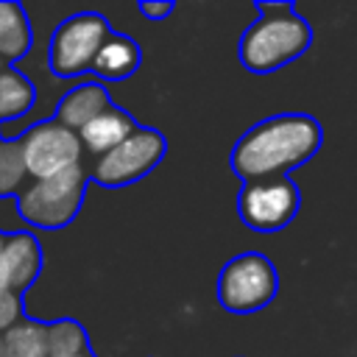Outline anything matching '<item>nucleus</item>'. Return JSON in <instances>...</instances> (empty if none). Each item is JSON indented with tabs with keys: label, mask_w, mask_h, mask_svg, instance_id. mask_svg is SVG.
<instances>
[{
	"label": "nucleus",
	"mask_w": 357,
	"mask_h": 357,
	"mask_svg": "<svg viewBox=\"0 0 357 357\" xmlns=\"http://www.w3.org/2000/svg\"><path fill=\"white\" fill-rule=\"evenodd\" d=\"M321 123L310 114H276L251 126L231 148V170L245 181L279 178L321 148Z\"/></svg>",
	"instance_id": "nucleus-1"
},
{
	"label": "nucleus",
	"mask_w": 357,
	"mask_h": 357,
	"mask_svg": "<svg viewBox=\"0 0 357 357\" xmlns=\"http://www.w3.org/2000/svg\"><path fill=\"white\" fill-rule=\"evenodd\" d=\"M257 11L259 17L240 36L237 56L248 73L262 75L298 59L312 42V28L293 3H257Z\"/></svg>",
	"instance_id": "nucleus-2"
},
{
	"label": "nucleus",
	"mask_w": 357,
	"mask_h": 357,
	"mask_svg": "<svg viewBox=\"0 0 357 357\" xmlns=\"http://www.w3.org/2000/svg\"><path fill=\"white\" fill-rule=\"evenodd\" d=\"M86 190V170L75 165L50 178H36L25 184L17 195V212L25 223L36 229H61L75 220Z\"/></svg>",
	"instance_id": "nucleus-3"
},
{
	"label": "nucleus",
	"mask_w": 357,
	"mask_h": 357,
	"mask_svg": "<svg viewBox=\"0 0 357 357\" xmlns=\"http://www.w3.org/2000/svg\"><path fill=\"white\" fill-rule=\"evenodd\" d=\"M279 276L265 254L248 251L229 259L218 276V301L234 315H248L273 301Z\"/></svg>",
	"instance_id": "nucleus-4"
},
{
	"label": "nucleus",
	"mask_w": 357,
	"mask_h": 357,
	"mask_svg": "<svg viewBox=\"0 0 357 357\" xmlns=\"http://www.w3.org/2000/svg\"><path fill=\"white\" fill-rule=\"evenodd\" d=\"M112 33L106 17L95 14V11H81L67 17L64 22H59V28L53 31L50 39V50H47V61L50 70L61 78L70 75H81V73H92L95 56L103 47L106 36Z\"/></svg>",
	"instance_id": "nucleus-5"
},
{
	"label": "nucleus",
	"mask_w": 357,
	"mask_h": 357,
	"mask_svg": "<svg viewBox=\"0 0 357 357\" xmlns=\"http://www.w3.org/2000/svg\"><path fill=\"white\" fill-rule=\"evenodd\" d=\"M167 142L156 128H137L126 142L112 148L109 153L92 159L89 178L100 187H126L145 178L165 156Z\"/></svg>",
	"instance_id": "nucleus-6"
},
{
	"label": "nucleus",
	"mask_w": 357,
	"mask_h": 357,
	"mask_svg": "<svg viewBox=\"0 0 357 357\" xmlns=\"http://www.w3.org/2000/svg\"><path fill=\"white\" fill-rule=\"evenodd\" d=\"M22 159H25V170L28 178H50L56 173H64L75 165H81V137L78 131L61 126L56 117L53 120H42L33 123L22 137Z\"/></svg>",
	"instance_id": "nucleus-7"
},
{
	"label": "nucleus",
	"mask_w": 357,
	"mask_h": 357,
	"mask_svg": "<svg viewBox=\"0 0 357 357\" xmlns=\"http://www.w3.org/2000/svg\"><path fill=\"white\" fill-rule=\"evenodd\" d=\"M298 204H301L298 187L287 176L245 181L237 195V212H240L243 223L254 231L284 229L296 218Z\"/></svg>",
	"instance_id": "nucleus-8"
},
{
	"label": "nucleus",
	"mask_w": 357,
	"mask_h": 357,
	"mask_svg": "<svg viewBox=\"0 0 357 357\" xmlns=\"http://www.w3.org/2000/svg\"><path fill=\"white\" fill-rule=\"evenodd\" d=\"M42 248L31 231L6 234V245L0 251V290L22 296L39 276Z\"/></svg>",
	"instance_id": "nucleus-9"
},
{
	"label": "nucleus",
	"mask_w": 357,
	"mask_h": 357,
	"mask_svg": "<svg viewBox=\"0 0 357 357\" xmlns=\"http://www.w3.org/2000/svg\"><path fill=\"white\" fill-rule=\"evenodd\" d=\"M137 128H139V126L134 123V117L126 114L120 106L112 103L106 112H100L95 120H89V123L78 131V137H81L84 151H89V153L98 159V156L109 153L112 148H117L120 142H126Z\"/></svg>",
	"instance_id": "nucleus-10"
},
{
	"label": "nucleus",
	"mask_w": 357,
	"mask_h": 357,
	"mask_svg": "<svg viewBox=\"0 0 357 357\" xmlns=\"http://www.w3.org/2000/svg\"><path fill=\"white\" fill-rule=\"evenodd\" d=\"M112 106L106 89L100 81H84L75 89H70L59 106H56V120L73 131H81L89 120H95L100 112H106Z\"/></svg>",
	"instance_id": "nucleus-11"
},
{
	"label": "nucleus",
	"mask_w": 357,
	"mask_h": 357,
	"mask_svg": "<svg viewBox=\"0 0 357 357\" xmlns=\"http://www.w3.org/2000/svg\"><path fill=\"white\" fill-rule=\"evenodd\" d=\"M137 67H139V45L131 36L112 31L95 56L92 73L109 81H123L131 73H137Z\"/></svg>",
	"instance_id": "nucleus-12"
},
{
	"label": "nucleus",
	"mask_w": 357,
	"mask_h": 357,
	"mask_svg": "<svg viewBox=\"0 0 357 357\" xmlns=\"http://www.w3.org/2000/svg\"><path fill=\"white\" fill-rule=\"evenodd\" d=\"M33 45L28 14L14 0H0V59L8 64L22 59Z\"/></svg>",
	"instance_id": "nucleus-13"
},
{
	"label": "nucleus",
	"mask_w": 357,
	"mask_h": 357,
	"mask_svg": "<svg viewBox=\"0 0 357 357\" xmlns=\"http://www.w3.org/2000/svg\"><path fill=\"white\" fill-rule=\"evenodd\" d=\"M33 100H36V89L20 70L8 67L0 73V123L28 114Z\"/></svg>",
	"instance_id": "nucleus-14"
},
{
	"label": "nucleus",
	"mask_w": 357,
	"mask_h": 357,
	"mask_svg": "<svg viewBox=\"0 0 357 357\" xmlns=\"http://www.w3.org/2000/svg\"><path fill=\"white\" fill-rule=\"evenodd\" d=\"M3 343L8 357H50L47 324H39V321L22 318L3 335Z\"/></svg>",
	"instance_id": "nucleus-15"
},
{
	"label": "nucleus",
	"mask_w": 357,
	"mask_h": 357,
	"mask_svg": "<svg viewBox=\"0 0 357 357\" xmlns=\"http://www.w3.org/2000/svg\"><path fill=\"white\" fill-rule=\"evenodd\" d=\"M25 159H22V142L17 139H0V198L3 195H20L25 190Z\"/></svg>",
	"instance_id": "nucleus-16"
},
{
	"label": "nucleus",
	"mask_w": 357,
	"mask_h": 357,
	"mask_svg": "<svg viewBox=\"0 0 357 357\" xmlns=\"http://www.w3.org/2000/svg\"><path fill=\"white\" fill-rule=\"evenodd\" d=\"M47 343H50V357H67V354L89 351L84 326L78 321H70V318L47 324Z\"/></svg>",
	"instance_id": "nucleus-17"
},
{
	"label": "nucleus",
	"mask_w": 357,
	"mask_h": 357,
	"mask_svg": "<svg viewBox=\"0 0 357 357\" xmlns=\"http://www.w3.org/2000/svg\"><path fill=\"white\" fill-rule=\"evenodd\" d=\"M20 321H22V296L0 290V335H6Z\"/></svg>",
	"instance_id": "nucleus-18"
},
{
	"label": "nucleus",
	"mask_w": 357,
	"mask_h": 357,
	"mask_svg": "<svg viewBox=\"0 0 357 357\" xmlns=\"http://www.w3.org/2000/svg\"><path fill=\"white\" fill-rule=\"evenodd\" d=\"M137 8H139V14L148 17V20H162V17H167V14L173 11V3H167V0H156V3H151V0H139Z\"/></svg>",
	"instance_id": "nucleus-19"
},
{
	"label": "nucleus",
	"mask_w": 357,
	"mask_h": 357,
	"mask_svg": "<svg viewBox=\"0 0 357 357\" xmlns=\"http://www.w3.org/2000/svg\"><path fill=\"white\" fill-rule=\"evenodd\" d=\"M0 357H8V354H6V343H3V335H0Z\"/></svg>",
	"instance_id": "nucleus-20"
},
{
	"label": "nucleus",
	"mask_w": 357,
	"mask_h": 357,
	"mask_svg": "<svg viewBox=\"0 0 357 357\" xmlns=\"http://www.w3.org/2000/svg\"><path fill=\"white\" fill-rule=\"evenodd\" d=\"M67 357H95L92 351H81V354H67Z\"/></svg>",
	"instance_id": "nucleus-21"
},
{
	"label": "nucleus",
	"mask_w": 357,
	"mask_h": 357,
	"mask_svg": "<svg viewBox=\"0 0 357 357\" xmlns=\"http://www.w3.org/2000/svg\"><path fill=\"white\" fill-rule=\"evenodd\" d=\"M8 67H11V64H8L6 59H0V73H3V70H8Z\"/></svg>",
	"instance_id": "nucleus-22"
},
{
	"label": "nucleus",
	"mask_w": 357,
	"mask_h": 357,
	"mask_svg": "<svg viewBox=\"0 0 357 357\" xmlns=\"http://www.w3.org/2000/svg\"><path fill=\"white\" fill-rule=\"evenodd\" d=\"M3 245H6V234L0 231V251H3Z\"/></svg>",
	"instance_id": "nucleus-23"
}]
</instances>
